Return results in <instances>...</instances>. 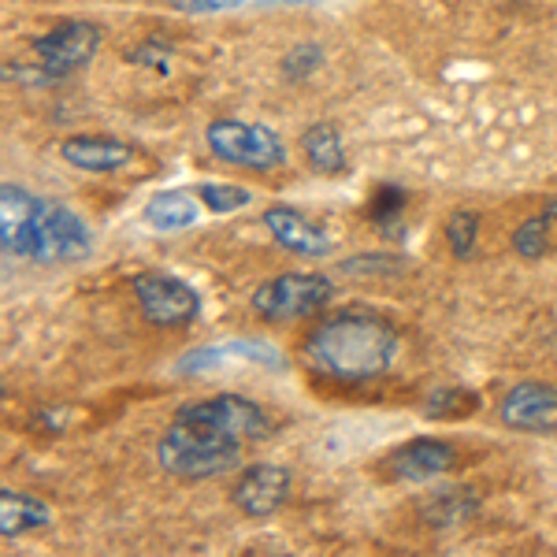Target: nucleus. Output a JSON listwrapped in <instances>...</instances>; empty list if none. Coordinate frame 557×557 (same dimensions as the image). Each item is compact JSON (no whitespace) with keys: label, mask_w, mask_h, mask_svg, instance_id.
Instances as JSON below:
<instances>
[{"label":"nucleus","mask_w":557,"mask_h":557,"mask_svg":"<svg viewBox=\"0 0 557 557\" xmlns=\"http://www.w3.org/2000/svg\"><path fill=\"white\" fill-rule=\"evenodd\" d=\"M401 335L380 312L346 309L320 320L305 338V361L335 383H372L398 361Z\"/></svg>","instance_id":"obj_1"},{"label":"nucleus","mask_w":557,"mask_h":557,"mask_svg":"<svg viewBox=\"0 0 557 557\" xmlns=\"http://www.w3.org/2000/svg\"><path fill=\"white\" fill-rule=\"evenodd\" d=\"M157 461L160 469L178 475V480H212V475L238 469L242 446L194 424V420L175 417L157 443Z\"/></svg>","instance_id":"obj_2"},{"label":"nucleus","mask_w":557,"mask_h":557,"mask_svg":"<svg viewBox=\"0 0 557 557\" xmlns=\"http://www.w3.org/2000/svg\"><path fill=\"white\" fill-rule=\"evenodd\" d=\"M205 146L215 160L249 172H275L286 164L283 138L264 127V123H242V120H212L205 127Z\"/></svg>","instance_id":"obj_3"},{"label":"nucleus","mask_w":557,"mask_h":557,"mask_svg":"<svg viewBox=\"0 0 557 557\" xmlns=\"http://www.w3.org/2000/svg\"><path fill=\"white\" fill-rule=\"evenodd\" d=\"M335 298V286L327 275L320 272H283L268 283H260L253 290V312L260 320L278 323V320H301L320 312L323 305Z\"/></svg>","instance_id":"obj_4"},{"label":"nucleus","mask_w":557,"mask_h":557,"mask_svg":"<svg viewBox=\"0 0 557 557\" xmlns=\"http://www.w3.org/2000/svg\"><path fill=\"white\" fill-rule=\"evenodd\" d=\"M175 417L194 420V424L209 428L238 446L260 443V438L272 435V417H268L253 398H242V394H215V398L190 401V406H183Z\"/></svg>","instance_id":"obj_5"},{"label":"nucleus","mask_w":557,"mask_h":557,"mask_svg":"<svg viewBox=\"0 0 557 557\" xmlns=\"http://www.w3.org/2000/svg\"><path fill=\"white\" fill-rule=\"evenodd\" d=\"M134 301H138L141 317L157 327H186L201 317V298L190 283H183L178 275L164 272H141L134 275Z\"/></svg>","instance_id":"obj_6"},{"label":"nucleus","mask_w":557,"mask_h":557,"mask_svg":"<svg viewBox=\"0 0 557 557\" xmlns=\"http://www.w3.org/2000/svg\"><path fill=\"white\" fill-rule=\"evenodd\" d=\"M101 26L89 20H64L52 26L45 38L34 41V57L45 78H67L78 67H86L101 49Z\"/></svg>","instance_id":"obj_7"},{"label":"nucleus","mask_w":557,"mask_h":557,"mask_svg":"<svg viewBox=\"0 0 557 557\" xmlns=\"http://www.w3.org/2000/svg\"><path fill=\"white\" fill-rule=\"evenodd\" d=\"M89 253V227L83 215H75L67 205L45 201L38 220V238H34V260L57 264V260H78Z\"/></svg>","instance_id":"obj_8"},{"label":"nucleus","mask_w":557,"mask_h":557,"mask_svg":"<svg viewBox=\"0 0 557 557\" xmlns=\"http://www.w3.org/2000/svg\"><path fill=\"white\" fill-rule=\"evenodd\" d=\"M45 197H34L23 186H0V246L8 257L34 260V238H38V220Z\"/></svg>","instance_id":"obj_9"},{"label":"nucleus","mask_w":557,"mask_h":557,"mask_svg":"<svg viewBox=\"0 0 557 557\" xmlns=\"http://www.w3.org/2000/svg\"><path fill=\"white\" fill-rule=\"evenodd\" d=\"M498 420L513 431L550 435L557 431V386L546 383H517L498 401Z\"/></svg>","instance_id":"obj_10"},{"label":"nucleus","mask_w":557,"mask_h":557,"mask_svg":"<svg viewBox=\"0 0 557 557\" xmlns=\"http://www.w3.org/2000/svg\"><path fill=\"white\" fill-rule=\"evenodd\" d=\"M286 494H290V472L283 465L257 461L249 469H242L235 487H231V502L246 517H272L283 509Z\"/></svg>","instance_id":"obj_11"},{"label":"nucleus","mask_w":557,"mask_h":557,"mask_svg":"<svg viewBox=\"0 0 557 557\" xmlns=\"http://www.w3.org/2000/svg\"><path fill=\"white\" fill-rule=\"evenodd\" d=\"M60 157H64V164L78 168V172L108 175L131 164L134 146H127L123 138H112V134H75V138H67L60 146Z\"/></svg>","instance_id":"obj_12"},{"label":"nucleus","mask_w":557,"mask_h":557,"mask_svg":"<svg viewBox=\"0 0 557 557\" xmlns=\"http://www.w3.org/2000/svg\"><path fill=\"white\" fill-rule=\"evenodd\" d=\"M260 223H264L268 235H272L283 249H290V253L323 257L331 249V238L323 235V231L309 220V215L298 212V209H290V205H272V209H264Z\"/></svg>","instance_id":"obj_13"},{"label":"nucleus","mask_w":557,"mask_h":557,"mask_svg":"<svg viewBox=\"0 0 557 557\" xmlns=\"http://www.w3.org/2000/svg\"><path fill=\"white\" fill-rule=\"evenodd\" d=\"M454 465H457V450L450 443H443V438H412V443H406L391 457L394 475L409 483H428L435 475L450 472Z\"/></svg>","instance_id":"obj_14"},{"label":"nucleus","mask_w":557,"mask_h":557,"mask_svg":"<svg viewBox=\"0 0 557 557\" xmlns=\"http://www.w3.org/2000/svg\"><path fill=\"white\" fill-rule=\"evenodd\" d=\"M301 149H305V160H309L312 172H320V175H346L343 131H338L331 120L312 123V127L301 134Z\"/></svg>","instance_id":"obj_15"},{"label":"nucleus","mask_w":557,"mask_h":557,"mask_svg":"<svg viewBox=\"0 0 557 557\" xmlns=\"http://www.w3.org/2000/svg\"><path fill=\"white\" fill-rule=\"evenodd\" d=\"M227 357H238V361H257L268 368H283V354H275L268 343H220V346H201L190 349V354L178 361V372H201V368H212Z\"/></svg>","instance_id":"obj_16"},{"label":"nucleus","mask_w":557,"mask_h":557,"mask_svg":"<svg viewBox=\"0 0 557 557\" xmlns=\"http://www.w3.org/2000/svg\"><path fill=\"white\" fill-rule=\"evenodd\" d=\"M49 520H52V513L41 498L12 491V487L0 491V535L4 539H15L23 532H38V528H45Z\"/></svg>","instance_id":"obj_17"},{"label":"nucleus","mask_w":557,"mask_h":557,"mask_svg":"<svg viewBox=\"0 0 557 557\" xmlns=\"http://www.w3.org/2000/svg\"><path fill=\"white\" fill-rule=\"evenodd\" d=\"M197 194L186 190H160L157 197H149L146 209H141V220L157 231H186L197 223Z\"/></svg>","instance_id":"obj_18"},{"label":"nucleus","mask_w":557,"mask_h":557,"mask_svg":"<svg viewBox=\"0 0 557 557\" xmlns=\"http://www.w3.org/2000/svg\"><path fill=\"white\" fill-rule=\"evenodd\" d=\"M550 227H554V215H546V212L528 215L513 231V249L524 260H539L546 253V246H550Z\"/></svg>","instance_id":"obj_19"},{"label":"nucleus","mask_w":557,"mask_h":557,"mask_svg":"<svg viewBox=\"0 0 557 557\" xmlns=\"http://www.w3.org/2000/svg\"><path fill=\"white\" fill-rule=\"evenodd\" d=\"M401 209H406V190L398 186H380L372 194V205H368V220L383 231V235H398V220H401Z\"/></svg>","instance_id":"obj_20"},{"label":"nucleus","mask_w":557,"mask_h":557,"mask_svg":"<svg viewBox=\"0 0 557 557\" xmlns=\"http://www.w3.org/2000/svg\"><path fill=\"white\" fill-rule=\"evenodd\" d=\"M197 201L205 205V209L227 215V212H238L246 209L249 201H253V194L246 190V186H231V183H201L197 186Z\"/></svg>","instance_id":"obj_21"},{"label":"nucleus","mask_w":557,"mask_h":557,"mask_svg":"<svg viewBox=\"0 0 557 557\" xmlns=\"http://www.w3.org/2000/svg\"><path fill=\"white\" fill-rule=\"evenodd\" d=\"M475 238H480V215L461 209L450 215V223H446V242H450V253L454 257H472L475 253Z\"/></svg>","instance_id":"obj_22"},{"label":"nucleus","mask_w":557,"mask_h":557,"mask_svg":"<svg viewBox=\"0 0 557 557\" xmlns=\"http://www.w3.org/2000/svg\"><path fill=\"white\" fill-rule=\"evenodd\" d=\"M320 64H323V49L317 41H305V45H294L283 57V75L290 78V83H301V78H309Z\"/></svg>","instance_id":"obj_23"},{"label":"nucleus","mask_w":557,"mask_h":557,"mask_svg":"<svg viewBox=\"0 0 557 557\" xmlns=\"http://www.w3.org/2000/svg\"><path fill=\"white\" fill-rule=\"evenodd\" d=\"M475 409V394L469 391H435L428 398V417H461V412H472Z\"/></svg>","instance_id":"obj_24"},{"label":"nucleus","mask_w":557,"mask_h":557,"mask_svg":"<svg viewBox=\"0 0 557 557\" xmlns=\"http://www.w3.org/2000/svg\"><path fill=\"white\" fill-rule=\"evenodd\" d=\"M131 64L138 67H157V71H168V60H172V49H168L164 41H141L134 45V49L127 52Z\"/></svg>","instance_id":"obj_25"},{"label":"nucleus","mask_w":557,"mask_h":557,"mask_svg":"<svg viewBox=\"0 0 557 557\" xmlns=\"http://www.w3.org/2000/svg\"><path fill=\"white\" fill-rule=\"evenodd\" d=\"M546 215H554V220H557V197H554V201L550 205H546V209H543Z\"/></svg>","instance_id":"obj_26"}]
</instances>
